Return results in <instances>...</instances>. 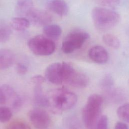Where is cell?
<instances>
[{
  "instance_id": "obj_1",
  "label": "cell",
  "mask_w": 129,
  "mask_h": 129,
  "mask_svg": "<svg viewBox=\"0 0 129 129\" xmlns=\"http://www.w3.org/2000/svg\"><path fill=\"white\" fill-rule=\"evenodd\" d=\"M47 106L55 114H60L72 108L77 101L76 95L62 88L52 90L46 94Z\"/></svg>"
},
{
  "instance_id": "obj_2",
  "label": "cell",
  "mask_w": 129,
  "mask_h": 129,
  "mask_svg": "<svg viewBox=\"0 0 129 129\" xmlns=\"http://www.w3.org/2000/svg\"><path fill=\"white\" fill-rule=\"evenodd\" d=\"M103 103V98L100 95L94 94L88 97L82 110V118L87 129H95Z\"/></svg>"
},
{
  "instance_id": "obj_3",
  "label": "cell",
  "mask_w": 129,
  "mask_h": 129,
  "mask_svg": "<svg viewBox=\"0 0 129 129\" xmlns=\"http://www.w3.org/2000/svg\"><path fill=\"white\" fill-rule=\"evenodd\" d=\"M92 18L95 27L99 31H104L115 26L120 19L119 15L110 9L94 8L91 13Z\"/></svg>"
},
{
  "instance_id": "obj_4",
  "label": "cell",
  "mask_w": 129,
  "mask_h": 129,
  "mask_svg": "<svg viewBox=\"0 0 129 129\" xmlns=\"http://www.w3.org/2000/svg\"><path fill=\"white\" fill-rule=\"evenodd\" d=\"M28 46L35 54L41 56L49 55L53 53L55 49L54 41L42 35H37L28 41Z\"/></svg>"
},
{
  "instance_id": "obj_5",
  "label": "cell",
  "mask_w": 129,
  "mask_h": 129,
  "mask_svg": "<svg viewBox=\"0 0 129 129\" xmlns=\"http://www.w3.org/2000/svg\"><path fill=\"white\" fill-rule=\"evenodd\" d=\"M89 37L88 33L84 30H74L66 36L62 42L61 49L64 53H71L81 48Z\"/></svg>"
},
{
  "instance_id": "obj_6",
  "label": "cell",
  "mask_w": 129,
  "mask_h": 129,
  "mask_svg": "<svg viewBox=\"0 0 129 129\" xmlns=\"http://www.w3.org/2000/svg\"><path fill=\"white\" fill-rule=\"evenodd\" d=\"M63 62V82L76 88H82L89 83V79L84 74L77 71L70 63Z\"/></svg>"
},
{
  "instance_id": "obj_7",
  "label": "cell",
  "mask_w": 129,
  "mask_h": 129,
  "mask_svg": "<svg viewBox=\"0 0 129 129\" xmlns=\"http://www.w3.org/2000/svg\"><path fill=\"white\" fill-rule=\"evenodd\" d=\"M7 104L14 110H18L21 107L23 101L12 87L5 84L0 86V104Z\"/></svg>"
},
{
  "instance_id": "obj_8",
  "label": "cell",
  "mask_w": 129,
  "mask_h": 129,
  "mask_svg": "<svg viewBox=\"0 0 129 129\" xmlns=\"http://www.w3.org/2000/svg\"><path fill=\"white\" fill-rule=\"evenodd\" d=\"M30 122L36 129H47L50 123L48 113L41 108H35L28 113Z\"/></svg>"
},
{
  "instance_id": "obj_9",
  "label": "cell",
  "mask_w": 129,
  "mask_h": 129,
  "mask_svg": "<svg viewBox=\"0 0 129 129\" xmlns=\"http://www.w3.org/2000/svg\"><path fill=\"white\" fill-rule=\"evenodd\" d=\"M63 63L54 62L45 69V78L52 84L59 85L63 82Z\"/></svg>"
},
{
  "instance_id": "obj_10",
  "label": "cell",
  "mask_w": 129,
  "mask_h": 129,
  "mask_svg": "<svg viewBox=\"0 0 129 129\" xmlns=\"http://www.w3.org/2000/svg\"><path fill=\"white\" fill-rule=\"evenodd\" d=\"M27 17L30 22L37 26H45L52 21L51 16L47 12L34 9Z\"/></svg>"
},
{
  "instance_id": "obj_11",
  "label": "cell",
  "mask_w": 129,
  "mask_h": 129,
  "mask_svg": "<svg viewBox=\"0 0 129 129\" xmlns=\"http://www.w3.org/2000/svg\"><path fill=\"white\" fill-rule=\"evenodd\" d=\"M90 58L94 62L99 64H104L108 59V53L102 46L96 45L91 47L88 52Z\"/></svg>"
},
{
  "instance_id": "obj_12",
  "label": "cell",
  "mask_w": 129,
  "mask_h": 129,
  "mask_svg": "<svg viewBox=\"0 0 129 129\" xmlns=\"http://www.w3.org/2000/svg\"><path fill=\"white\" fill-rule=\"evenodd\" d=\"M47 9L61 17L66 16L69 8L64 0H50L47 4Z\"/></svg>"
},
{
  "instance_id": "obj_13",
  "label": "cell",
  "mask_w": 129,
  "mask_h": 129,
  "mask_svg": "<svg viewBox=\"0 0 129 129\" xmlns=\"http://www.w3.org/2000/svg\"><path fill=\"white\" fill-rule=\"evenodd\" d=\"M15 55L13 52L8 49H0V69L5 70L10 68L14 63Z\"/></svg>"
},
{
  "instance_id": "obj_14",
  "label": "cell",
  "mask_w": 129,
  "mask_h": 129,
  "mask_svg": "<svg viewBox=\"0 0 129 129\" xmlns=\"http://www.w3.org/2000/svg\"><path fill=\"white\" fill-rule=\"evenodd\" d=\"M33 9V2L31 0H21L19 1L15 7L16 13L19 16H27Z\"/></svg>"
},
{
  "instance_id": "obj_15",
  "label": "cell",
  "mask_w": 129,
  "mask_h": 129,
  "mask_svg": "<svg viewBox=\"0 0 129 129\" xmlns=\"http://www.w3.org/2000/svg\"><path fill=\"white\" fill-rule=\"evenodd\" d=\"M43 31L45 36L52 39H58L62 33L61 27L57 24H48L43 27Z\"/></svg>"
},
{
  "instance_id": "obj_16",
  "label": "cell",
  "mask_w": 129,
  "mask_h": 129,
  "mask_svg": "<svg viewBox=\"0 0 129 129\" xmlns=\"http://www.w3.org/2000/svg\"><path fill=\"white\" fill-rule=\"evenodd\" d=\"M34 102L39 107H47L46 94H44L41 85H35L34 90Z\"/></svg>"
},
{
  "instance_id": "obj_17",
  "label": "cell",
  "mask_w": 129,
  "mask_h": 129,
  "mask_svg": "<svg viewBox=\"0 0 129 129\" xmlns=\"http://www.w3.org/2000/svg\"><path fill=\"white\" fill-rule=\"evenodd\" d=\"M11 25L16 30L23 31L29 27L30 21L24 17H16L11 20Z\"/></svg>"
},
{
  "instance_id": "obj_18",
  "label": "cell",
  "mask_w": 129,
  "mask_h": 129,
  "mask_svg": "<svg viewBox=\"0 0 129 129\" xmlns=\"http://www.w3.org/2000/svg\"><path fill=\"white\" fill-rule=\"evenodd\" d=\"M102 40L107 46L117 49L119 47L120 43L118 38L111 34H105L102 36Z\"/></svg>"
},
{
  "instance_id": "obj_19",
  "label": "cell",
  "mask_w": 129,
  "mask_h": 129,
  "mask_svg": "<svg viewBox=\"0 0 129 129\" xmlns=\"http://www.w3.org/2000/svg\"><path fill=\"white\" fill-rule=\"evenodd\" d=\"M117 116L122 121L129 123V103L122 104L117 109Z\"/></svg>"
},
{
  "instance_id": "obj_20",
  "label": "cell",
  "mask_w": 129,
  "mask_h": 129,
  "mask_svg": "<svg viewBox=\"0 0 129 129\" xmlns=\"http://www.w3.org/2000/svg\"><path fill=\"white\" fill-rule=\"evenodd\" d=\"M12 116V112L10 108L5 106H0V122H6L8 121Z\"/></svg>"
},
{
  "instance_id": "obj_21",
  "label": "cell",
  "mask_w": 129,
  "mask_h": 129,
  "mask_svg": "<svg viewBox=\"0 0 129 129\" xmlns=\"http://www.w3.org/2000/svg\"><path fill=\"white\" fill-rule=\"evenodd\" d=\"M12 34L11 29L7 25L0 26V42L7 41Z\"/></svg>"
},
{
  "instance_id": "obj_22",
  "label": "cell",
  "mask_w": 129,
  "mask_h": 129,
  "mask_svg": "<svg viewBox=\"0 0 129 129\" xmlns=\"http://www.w3.org/2000/svg\"><path fill=\"white\" fill-rule=\"evenodd\" d=\"M6 129H31L30 126L25 122L16 120L10 123Z\"/></svg>"
},
{
  "instance_id": "obj_23",
  "label": "cell",
  "mask_w": 129,
  "mask_h": 129,
  "mask_svg": "<svg viewBox=\"0 0 129 129\" xmlns=\"http://www.w3.org/2000/svg\"><path fill=\"white\" fill-rule=\"evenodd\" d=\"M108 124L107 117L105 115L100 116L97 122L95 129H108Z\"/></svg>"
},
{
  "instance_id": "obj_24",
  "label": "cell",
  "mask_w": 129,
  "mask_h": 129,
  "mask_svg": "<svg viewBox=\"0 0 129 129\" xmlns=\"http://www.w3.org/2000/svg\"><path fill=\"white\" fill-rule=\"evenodd\" d=\"M119 3V0H101V4L105 7L114 8Z\"/></svg>"
},
{
  "instance_id": "obj_25",
  "label": "cell",
  "mask_w": 129,
  "mask_h": 129,
  "mask_svg": "<svg viewBox=\"0 0 129 129\" xmlns=\"http://www.w3.org/2000/svg\"><path fill=\"white\" fill-rule=\"evenodd\" d=\"M113 79L110 76H106L101 82V85L103 87H109L113 84Z\"/></svg>"
},
{
  "instance_id": "obj_26",
  "label": "cell",
  "mask_w": 129,
  "mask_h": 129,
  "mask_svg": "<svg viewBox=\"0 0 129 129\" xmlns=\"http://www.w3.org/2000/svg\"><path fill=\"white\" fill-rule=\"evenodd\" d=\"M16 71L20 75H25L28 71V68L25 64L22 63H19L17 64Z\"/></svg>"
},
{
  "instance_id": "obj_27",
  "label": "cell",
  "mask_w": 129,
  "mask_h": 129,
  "mask_svg": "<svg viewBox=\"0 0 129 129\" xmlns=\"http://www.w3.org/2000/svg\"><path fill=\"white\" fill-rule=\"evenodd\" d=\"M32 82L35 85H41L45 81V78L41 75H35L32 78Z\"/></svg>"
},
{
  "instance_id": "obj_28",
  "label": "cell",
  "mask_w": 129,
  "mask_h": 129,
  "mask_svg": "<svg viewBox=\"0 0 129 129\" xmlns=\"http://www.w3.org/2000/svg\"><path fill=\"white\" fill-rule=\"evenodd\" d=\"M114 129H129L128 125L121 121H118L115 125Z\"/></svg>"
}]
</instances>
